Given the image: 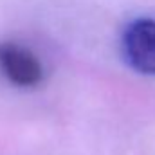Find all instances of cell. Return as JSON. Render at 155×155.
Wrapping results in <instances>:
<instances>
[{
  "label": "cell",
  "mask_w": 155,
  "mask_h": 155,
  "mask_svg": "<svg viewBox=\"0 0 155 155\" xmlns=\"http://www.w3.org/2000/svg\"><path fill=\"white\" fill-rule=\"evenodd\" d=\"M123 51L135 71L155 76V20L141 18L132 22L123 35Z\"/></svg>",
  "instance_id": "obj_1"
},
{
  "label": "cell",
  "mask_w": 155,
  "mask_h": 155,
  "mask_svg": "<svg viewBox=\"0 0 155 155\" xmlns=\"http://www.w3.org/2000/svg\"><path fill=\"white\" fill-rule=\"evenodd\" d=\"M0 71L9 83L22 88L36 87L43 78L38 58L29 49L13 41L0 43Z\"/></svg>",
  "instance_id": "obj_2"
}]
</instances>
